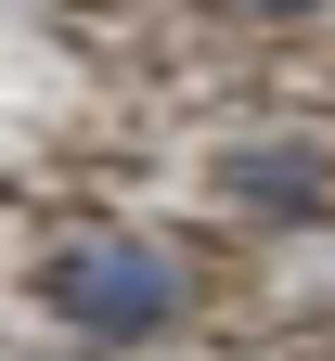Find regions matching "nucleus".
I'll use <instances>...</instances> for the list:
<instances>
[{"mask_svg":"<svg viewBox=\"0 0 335 361\" xmlns=\"http://www.w3.org/2000/svg\"><path fill=\"white\" fill-rule=\"evenodd\" d=\"M219 194L258 207V219H310V207H335V180H322V142H232Z\"/></svg>","mask_w":335,"mask_h":361,"instance_id":"f03ea898","label":"nucleus"},{"mask_svg":"<svg viewBox=\"0 0 335 361\" xmlns=\"http://www.w3.org/2000/svg\"><path fill=\"white\" fill-rule=\"evenodd\" d=\"M194 258L168 233H129V219H78V233L39 258V310L78 336V348H155L194 323Z\"/></svg>","mask_w":335,"mask_h":361,"instance_id":"f257e3e1","label":"nucleus"},{"mask_svg":"<svg viewBox=\"0 0 335 361\" xmlns=\"http://www.w3.org/2000/svg\"><path fill=\"white\" fill-rule=\"evenodd\" d=\"M52 361H116V348H52Z\"/></svg>","mask_w":335,"mask_h":361,"instance_id":"20e7f679","label":"nucleus"},{"mask_svg":"<svg viewBox=\"0 0 335 361\" xmlns=\"http://www.w3.org/2000/svg\"><path fill=\"white\" fill-rule=\"evenodd\" d=\"M194 13H219V26H258V39H284V26H335V0H194Z\"/></svg>","mask_w":335,"mask_h":361,"instance_id":"7ed1b4c3","label":"nucleus"}]
</instances>
